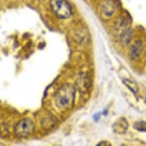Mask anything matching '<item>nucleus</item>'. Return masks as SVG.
<instances>
[{
  "label": "nucleus",
  "instance_id": "f257e3e1",
  "mask_svg": "<svg viewBox=\"0 0 146 146\" xmlns=\"http://www.w3.org/2000/svg\"><path fill=\"white\" fill-rule=\"evenodd\" d=\"M75 89L69 85H64L58 91L55 96V102L56 107L60 109H68L74 104Z\"/></svg>",
  "mask_w": 146,
  "mask_h": 146
},
{
  "label": "nucleus",
  "instance_id": "f03ea898",
  "mask_svg": "<svg viewBox=\"0 0 146 146\" xmlns=\"http://www.w3.org/2000/svg\"><path fill=\"white\" fill-rule=\"evenodd\" d=\"M50 8L58 19L65 20L72 15V8L67 0H51Z\"/></svg>",
  "mask_w": 146,
  "mask_h": 146
},
{
  "label": "nucleus",
  "instance_id": "7ed1b4c3",
  "mask_svg": "<svg viewBox=\"0 0 146 146\" xmlns=\"http://www.w3.org/2000/svg\"><path fill=\"white\" fill-rule=\"evenodd\" d=\"M35 131V125L31 119L25 118L19 121L15 126L14 131L19 137H27L31 135Z\"/></svg>",
  "mask_w": 146,
  "mask_h": 146
},
{
  "label": "nucleus",
  "instance_id": "20e7f679",
  "mask_svg": "<svg viewBox=\"0 0 146 146\" xmlns=\"http://www.w3.org/2000/svg\"><path fill=\"white\" fill-rule=\"evenodd\" d=\"M117 10V4L114 0H102L98 7L100 16L103 19H110Z\"/></svg>",
  "mask_w": 146,
  "mask_h": 146
},
{
  "label": "nucleus",
  "instance_id": "39448f33",
  "mask_svg": "<svg viewBox=\"0 0 146 146\" xmlns=\"http://www.w3.org/2000/svg\"><path fill=\"white\" fill-rule=\"evenodd\" d=\"M129 27V23L125 17H119L115 21V23L113 25V32L117 36H122L128 31Z\"/></svg>",
  "mask_w": 146,
  "mask_h": 146
},
{
  "label": "nucleus",
  "instance_id": "423d86ee",
  "mask_svg": "<svg viewBox=\"0 0 146 146\" xmlns=\"http://www.w3.org/2000/svg\"><path fill=\"white\" fill-rule=\"evenodd\" d=\"M91 87V78L87 73H81L76 80V88L81 93H86Z\"/></svg>",
  "mask_w": 146,
  "mask_h": 146
},
{
  "label": "nucleus",
  "instance_id": "0eeeda50",
  "mask_svg": "<svg viewBox=\"0 0 146 146\" xmlns=\"http://www.w3.org/2000/svg\"><path fill=\"white\" fill-rule=\"evenodd\" d=\"M143 49H144V45H143L141 40H137L133 43V45L129 49V58L131 60H138L143 53Z\"/></svg>",
  "mask_w": 146,
  "mask_h": 146
},
{
  "label": "nucleus",
  "instance_id": "6e6552de",
  "mask_svg": "<svg viewBox=\"0 0 146 146\" xmlns=\"http://www.w3.org/2000/svg\"><path fill=\"white\" fill-rule=\"evenodd\" d=\"M129 128V123L125 118H120L112 125V129L115 133L118 135H123L127 131Z\"/></svg>",
  "mask_w": 146,
  "mask_h": 146
},
{
  "label": "nucleus",
  "instance_id": "1a4fd4ad",
  "mask_svg": "<svg viewBox=\"0 0 146 146\" xmlns=\"http://www.w3.org/2000/svg\"><path fill=\"white\" fill-rule=\"evenodd\" d=\"M56 125V120L53 115H46L41 119V126L42 128L50 129L54 128Z\"/></svg>",
  "mask_w": 146,
  "mask_h": 146
},
{
  "label": "nucleus",
  "instance_id": "9d476101",
  "mask_svg": "<svg viewBox=\"0 0 146 146\" xmlns=\"http://www.w3.org/2000/svg\"><path fill=\"white\" fill-rule=\"evenodd\" d=\"M124 83L127 85V86L129 87V89H131V91L133 92L135 94L137 93V85H136L135 82H133V81H131V80H129V82L127 81V80H124Z\"/></svg>",
  "mask_w": 146,
  "mask_h": 146
},
{
  "label": "nucleus",
  "instance_id": "9b49d317",
  "mask_svg": "<svg viewBox=\"0 0 146 146\" xmlns=\"http://www.w3.org/2000/svg\"><path fill=\"white\" fill-rule=\"evenodd\" d=\"M135 129L140 131H146V122L139 121L135 124Z\"/></svg>",
  "mask_w": 146,
  "mask_h": 146
},
{
  "label": "nucleus",
  "instance_id": "f8f14e48",
  "mask_svg": "<svg viewBox=\"0 0 146 146\" xmlns=\"http://www.w3.org/2000/svg\"><path fill=\"white\" fill-rule=\"evenodd\" d=\"M98 145H110V143H98Z\"/></svg>",
  "mask_w": 146,
  "mask_h": 146
}]
</instances>
